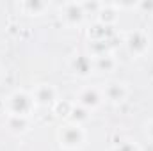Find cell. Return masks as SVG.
Instances as JSON below:
<instances>
[{
    "label": "cell",
    "instance_id": "obj_1",
    "mask_svg": "<svg viewBox=\"0 0 153 151\" xmlns=\"http://www.w3.org/2000/svg\"><path fill=\"white\" fill-rule=\"evenodd\" d=\"M30 107H32V100L25 93H16V94L11 96V110H13L14 115L23 117L25 114L30 110Z\"/></svg>",
    "mask_w": 153,
    "mask_h": 151
},
{
    "label": "cell",
    "instance_id": "obj_2",
    "mask_svg": "<svg viewBox=\"0 0 153 151\" xmlns=\"http://www.w3.org/2000/svg\"><path fill=\"white\" fill-rule=\"evenodd\" d=\"M82 139H84V133H82V130H80L78 126H66V128L62 130V133H61L62 144H64V146H70V148L78 146V144L82 142Z\"/></svg>",
    "mask_w": 153,
    "mask_h": 151
},
{
    "label": "cell",
    "instance_id": "obj_3",
    "mask_svg": "<svg viewBox=\"0 0 153 151\" xmlns=\"http://www.w3.org/2000/svg\"><path fill=\"white\" fill-rule=\"evenodd\" d=\"M128 46H130L132 52L141 53V52L148 46V41H146V38H144V34L134 32V34H130V38H128Z\"/></svg>",
    "mask_w": 153,
    "mask_h": 151
},
{
    "label": "cell",
    "instance_id": "obj_4",
    "mask_svg": "<svg viewBox=\"0 0 153 151\" xmlns=\"http://www.w3.org/2000/svg\"><path fill=\"white\" fill-rule=\"evenodd\" d=\"M80 103L84 107H96L100 103V94L96 93V89H85L80 94Z\"/></svg>",
    "mask_w": 153,
    "mask_h": 151
},
{
    "label": "cell",
    "instance_id": "obj_5",
    "mask_svg": "<svg viewBox=\"0 0 153 151\" xmlns=\"http://www.w3.org/2000/svg\"><path fill=\"white\" fill-rule=\"evenodd\" d=\"M55 98V91L50 85H39L36 89V100L39 103H50Z\"/></svg>",
    "mask_w": 153,
    "mask_h": 151
},
{
    "label": "cell",
    "instance_id": "obj_6",
    "mask_svg": "<svg viewBox=\"0 0 153 151\" xmlns=\"http://www.w3.org/2000/svg\"><path fill=\"white\" fill-rule=\"evenodd\" d=\"M107 96L112 100V101H121L125 98V87L121 84H111L107 87Z\"/></svg>",
    "mask_w": 153,
    "mask_h": 151
},
{
    "label": "cell",
    "instance_id": "obj_7",
    "mask_svg": "<svg viewBox=\"0 0 153 151\" xmlns=\"http://www.w3.org/2000/svg\"><path fill=\"white\" fill-rule=\"evenodd\" d=\"M66 18H70L71 21H78L80 18H82V9L75 5V4H71V5H68V9H66Z\"/></svg>",
    "mask_w": 153,
    "mask_h": 151
},
{
    "label": "cell",
    "instance_id": "obj_8",
    "mask_svg": "<svg viewBox=\"0 0 153 151\" xmlns=\"http://www.w3.org/2000/svg\"><path fill=\"white\" fill-rule=\"evenodd\" d=\"M116 151H137V148L134 144H130V142H125V144H121Z\"/></svg>",
    "mask_w": 153,
    "mask_h": 151
},
{
    "label": "cell",
    "instance_id": "obj_9",
    "mask_svg": "<svg viewBox=\"0 0 153 151\" xmlns=\"http://www.w3.org/2000/svg\"><path fill=\"white\" fill-rule=\"evenodd\" d=\"M73 114H75V115H73L75 119H85V117H87V115H85V110H82V109H78V110L73 109Z\"/></svg>",
    "mask_w": 153,
    "mask_h": 151
},
{
    "label": "cell",
    "instance_id": "obj_10",
    "mask_svg": "<svg viewBox=\"0 0 153 151\" xmlns=\"http://www.w3.org/2000/svg\"><path fill=\"white\" fill-rule=\"evenodd\" d=\"M112 64H114V62H112V59H111V57H105V62H103V61H102V57H100V66H105V68H112Z\"/></svg>",
    "mask_w": 153,
    "mask_h": 151
},
{
    "label": "cell",
    "instance_id": "obj_11",
    "mask_svg": "<svg viewBox=\"0 0 153 151\" xmlns=\"http://www.w3.org/2000/svg\"><path fill=\"white\" fill-rule=\"evenodd\" d=\"M150 133H152V137H153V123L150 124Z\"/></svg>",
    "mask_w": 153,
    "mask_h": 151
}]
</instances>
